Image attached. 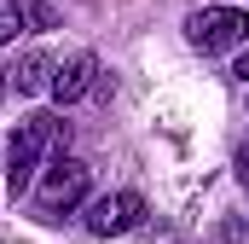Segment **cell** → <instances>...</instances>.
<instances>
[{"label":"cell","instance_id":"obj_4","mask_svg":"<svg viewBox=\"0 0 249 244\" xmlns=\"http://www.w3.org/2000/svg\"><path fill=\"white\" fill-rule=\"evenodd\" d=\"M139 221H145V198L139 192H105V198L87 203V233L93 239H122Z\"/></svg>","mask_w":249,"mask_h":244},{"label":"cell","instance_id":"obj_8","mask_svg":"<svg viewBox=\"0 0 249 244\" xmlns=\"http://www.w3.org/2000/svg\"><path fill=\"white\" fill-rule=\"evenodd\" d=\"M23 29H29V18H23V6H18V0H0V47H6V41H18Z\"/></svg>","mask_w":249,"mask_h":244},{"label":"cell","instance_id":"obj_6","mask_svg":"<svg viewBox=\"0 0 249 244\" xmlns=\"http://www.w3.org/2000/svg\"><path fill=\"white\" fill-rule=\"evenodd\" d=\"M12 93H53V59L47 53H23V59L6 70Z\"/></svg>","mask_w":249,"mask_h":244},{"label":"cell","instance_id":"obj_2","mask_svg":"<svg viewBox=\"0 0 249 244\" xmlns=\"http://www.w3.org/2000/svg\"><path fill=\"white\" fill-rule=\"evenodd\" d=\"M87 186H93V169H87L81 157H70V151H53V163L41 169L35 209H41V215H70V209L87 198Z\"/></svg>","mask_w":249,"mask_h":244},{"label":"cell","instance_id":"obj_7","mask_svg":"<svg viewBox=\"0 0 249 244\" xmlns=\"http://www.w3.org/2000/svg\"><path fill=\"white\" fill-rule=\"evenodd\" d=\"M23 6V18H29V29H58V0H18Z\"/></svg>","mask_w":249,"mask_h":244},{"label":"cell","instance_id":"obj_3","mask_svg":"<svg viewBox=\"0 0 249 244\" xmlns=\"http://www.w3.org/2000/svg\"><path fill=\"white\" fill-rule=\"evenodd\" d=\"M186 41L209 59V53H232L249 41V12L244 6H197L186 18Z\"/></svg>","mask_w":249,"mask_h":244},{"label":"cell","instance_id":"obj_1","mask_svg":"<svg viewBox=\"0 0 249 244\" xmlns=\"http://www.w3.org/2000/svg\"><path fill=\"white\" fill-rule=\"evenodd\" d=\"M70 145V122H58L53 111H35V117L18 122V134L6 140V186L12 192H29V181L41 175V157Z\"/></svg>","mask_w":249,"mask_h":244},{"label":"cell","instance_id":"obj_10","mask_svg":"<svg viewBox=\"0 0 249 244\" xmlns=\"http://www.w3.org/2000/svg\"><path fill=\"white\" fill-rule=\"evenodd\" d=\"M232 76H238V81H244V87H249V53H244V59H238V70H232Z\"/></svg>","mask_w":249,"mask_h":244},{"label":"cell","instance_id":"obj_5","mask_svg":"<svg viewBox=\"0 0 249 244\" xmlns=\"http://www.w3.org/2000/svg\"><path fill=\"white\" fill-rule=\"evenodd\" d=\"M93 76H99V59H93V53H70L64 64H53V99H58V105L81 99V93L93 87Z\"/></svg>","mask_w":249,"mask_h":244},{"label":"cell","instance_id":"obj_9","mask_svg":"<svg viewBox=\"0 0 249 244\" xmlns=\"http://www.w3.org/2000/svg\"><path fill=\"white\" fill-rule=\"evenodd\" d=\"M238 186H249V145L238 151Z\"/></svg>","mask_w":249,"mask_h":244}]
</instances>
